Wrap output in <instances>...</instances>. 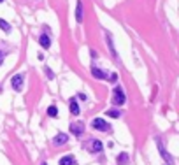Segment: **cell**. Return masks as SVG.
<instances>
[{
  "instance_id": "obj_1",
  "label": "cell",
  "mask_w": 179,
  "mask_h": 165,
  "mask_svg": "<svg viewBox=\"0 0 179 165\" xmlns=\"http://www.w3.org/2000/svg\"><path fill=\"white\" fill-rule=\"evenodd\" d=\"M91 128H95V130H99V132H111V125H107V121L102 120V118L91 120Z\"/></svg>"
},
{
  "instance_id": "obj_2",
  "label": "cell",
  "mask_w": 179,
  "mask_h": 165,
  "mask_svg": "<svg viewBox=\"0 0 179 165\" xmlns=\"http://www.w3.org/2000/svg\"><path fill=\"white\" fill-rule=\"evenodd\" d=\"M112 104H114V105H123V104H125V93H123V88H121V86H114Z\"/></svg>"
},
{
  "instance_id": "obj_3",
  "label": "cell",
  "mask_w": 179,
  "mask_h": 165,
  "mask_svg": "<svg viewBox=\"0 0 179 165\" xmlns=\"http://www.w3.org/2000/svg\"><path fill=\"white\" fill-rule=\"evenodd\" d=\"M11 86H12L16 92H21V90H23V76H21V74H16V76L11 79Z\"/></svg>"
},
{
  "instance_id": "obj_4",
  "label": "cell",
  "mask_w": 179,
  "mask_h": 165,
  "mask_svg": "<svg viewBox=\"0 0 179 165\" xmlns=\"http://www.w3.org/2000/svg\"><path fill=\"white\" fill-rule=\"evenodd\" d=\"M65 142H69V135L67 134H58L55 139H53V144L55 146H63Z\"/></svg>"
},
{
  "instance_id": "obj_5",
  "label": "cell",
  "mask_w": 179,
  "mask_h": 165,
  "mask_svg": "<svg viewBox=\"0 0 179 165\" xmlns=\"http://www.w3.org/2000/svg\"><path fill=\"white\" fill-rule=\"evenodd\" d=\"M70 132L79 137V135L84 132V125H83V123H72V125H70Z\"/></svg>"
},
{
  "instance_id": "obj_6",
  "label": "cell",
  "mask_w": 179,
  "mask_h": 165,
  "mask_svg": "<svg viewBox=\"0 0 179 165\" xmlns=\"http://www.w3.org/2000/svg\"><path fill=\"white\" fill-rule=\"evenodd\" d=\"M156 142H158V149H160V155H162V158H163V160H165L167 163H174V160H172V156H170L169 153L165 151V149H163V146H162V142H160V141H156Z\"/></svg>"
},
{
  "instance_id": "obj_7",
  "label": "cell",
  "mask_w": 179,
  "mask_h": 165,
  "mask_svg": "<svg viewBox=\"0 0 179 165\" xmlns=\"http://www.w3.org/2000/svg\"><path fill=\"white\" fill-rule=\"evenodd\" d=\"M91 76L97 77V79H107V77H109V74H105L104 70H100V69H97V67L91 69Z\"/></svg>"
},
{
  "instance_id": "obj_8",
  "label": "cell",
  "mask_w": 179,
  "mask_h": 165,
  "mask_svg": "<svg viewBox=\"0 0 179 165\" xmlns=\"http://www.w3.org/2000/svg\"><path fill=\"white\" fill-rule=\"evenodd\" d=\"M90 142H91V144H90V149H91V151H95V153H100V151H102V148H104V146H102V142H100L99 139L90 141Z\"/></svg>"
},
{
  "instance_id": "obj_9",
  "label": "cell",
  "mask_w": 179,
  "mask_h": 165,
  "mask_svg": "<svg viewBox=\"0 0 179 165\" xmlns=\"http://www.w3.org/2000/svg\"><path fill=\"white\" fill-rule=\"evenodd\" d=\"M39 42H40V46H42L44 49H48V48L51 46V39L48 37V35H46V33H44V35H40V37H39Z\"/></svg>"
},
{
  "instance_id": "obj_10",
  "label": "cell",
  "mask_w": 179,
  "mask_h": 165,
  "mask_svg": "<svg viewBox=\"0 0 179 165\" xmlns=\"http://www.w3.org/2000/svg\"><path fill=\"white\" fill-rule=\"evenodd\" d=\"M76 20L79 21H83V2L81 0H77V7H76Z\"/></svg>"
},
{
  "instance_id": "obj_11",
  "label": "cell",
  "mask_w": 179,
  "mask_h": 165,
  "mask_svg": "<svg viewBox=\"0 0 179 165\" xmlns=\"http://www.w3.org/2000/svg\"><path fill=\"white\" fill-rule=\"evenodd\" d=\"M105 39H107V46H109V49H111V53H112V56H114V60H118V53H116L114 46H112V39H111L109 33H105Z\"/></svg>"
},
{
  "instance_id": "obj_12",
  "label": "cell",
  "mask_w": 179,
  "mask_h": 165,
  "mask_svg": "<svg viewBox=\"0 0 179 165\" xmlns=\"http://www.w3.org/2000/svg\"><path fill=\"white\" fill-rule=\"evenodd\" d=\"M70 113L74 114V116L79 114V105H77V100H76V98H70Z\"/></svg>"
},
{
  "instance_id": "obj_13",
  "label": "cell",
  "mask_w": 179,
  "mask_h": 165,
  "mask_svg": "<svg viewBox=\"0 0 179 165\" xmlns=\"http://www.w3.org/2000/svg\"><path fill=\"white\" fill-rule=\"evenodd\" d=\"M74 163H76V160H74L72 155H67V156H63V158L60 160V165H74Z\"/></svg>"
},
{
  "instance_id": "obj_14",
  "label": "cell",
  "mask_w": 179,
  "mask_h": 165,
  "mask_svg": "<svg viewBox=\"0 0 179 165\" xmlns=\"http://www.w3.org/2000/svg\"><path fill=\"white\" fill-rule=\"evenodd\" d=\"M116 162H118V165H128V155L127 153H119Z\"/></svg>"
},
{
  "instance_id": "obj_15",
  "label": "cell",
  "mask_w": 179,
  "mask_h": 165,
  "mask_svg": "<svg viewBox=\"0 0 179 165\" xmlns=\"http://www.w3.org/2000/svg\"><path fill=\"white\" fill-rule=\"evenodd\" d=\"M48 116H51V118H58V107H56V105H49Z\"/></svg>"
},
{
  "instance_id": "obj_16",
  "label": "cell",
  "mask_w": 179,
  "mask_h": 165,
  "mask_svg": "<svg viewBox=\"0 0 179 165\" xmlns=\"http://www.w3.org/2000/svg\"><path fill=\"white\" fill-rule=\"evenodd\" d=\"M0 28L5 32V33H9V32H11V25L5 20H2V18H0Z\"/></svg>"
},
{
  "instance_id": "obj_17",
  "label": "cell",
  "mask_w": 179,
  "mask_h": 165,
  "mask_svg": "<svg viewBox=\"0 0 179 165\" xmlns=\"http://www.w3.org/2000/svg\"><path fill=\"white\" fill-rule=\"evenodd\" d=\"M105 114H109L111 118H119V116H121V113H119L118 109H111V111H107Z\"/></svg>"
},
{
  "instance_id": "obj_18",
  "label": "cell",
  "mask_w": 179,
  "mask_h": 165,
  "mask_svg": "<svg viewBox=\"0 0 179 165\" xmlns=\"http://www.w3.org/2000/svg\"><path fill=\"white\" fill-rule=\"evenodd\" d=\"M44 72H46V76H48V79H55V72L51 70L49 67H46V69H44Z\"/></svg>"
},
{
  "instance_id": "obj_19",
  "label": "cell",
  "mask_w": 179,
  "mask_h": 165,
  "mask_svg": "<svg viewBox=\"0 0 179 165\" xmlns=\"http://www.w3.org/2000/svg\"><path fill=\"white\" fill-rule=\"evenodd\" d=\"M116 79H118V74H112V76H111V81L114 82V81H116Z\"/></svg>"
},
{
  "instance_id": "obj_20",
  "label": "cell",
  "mask_w": 179,
  "mask_h": 165,
  "mask_svg": "<svg viewBox=\"0 0 179 165\" xmlns=\"http://www.w3.org/2000/svg\"><path fill=\"white\" fill-rule=\"evenodd\" d=\"M2 62H4V53L0 51V65H2Z\"/></svg>"
},
{
  "instance_id": "obj_21",
  "label": "cell",
  "mask_w": 179,
  "mask_h": 165,
  "mask_svg": "<svg viewBox=\"0 0 179 165\" xmlns=\"http://www.w3.org/2000/svg\"><path fill=\"white\" fill-rule=\"evenodd\" d=\"M40 165H48V163H40Z\"/></svg>"
},
{
  "instance_id": "obj_22",
  "label": "cell",
  "mask_w": 179,
  "mask_h": 165,
  "mask_svg": "<svg viewBox=\"0 0 179 165\" xmlns=\"http://www.w3.org/2000/svg\"><path fill=\"white\" fill-rule=\"evenodd\" d=\"M0 2H4V0H0Z\"/></svg>"
}]
</instances>
